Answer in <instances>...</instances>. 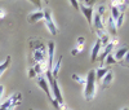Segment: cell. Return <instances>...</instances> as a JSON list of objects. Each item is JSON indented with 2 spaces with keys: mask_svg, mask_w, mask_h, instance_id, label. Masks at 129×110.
<instances>
[{
  "mask_svg": "<svg viewBox=\"0 0 129 110\" xmlns=\"http://www.w3.org/2000/svg\"><path fill=\"white\" fill-rule=\"evenodd\" d=\"M95 69H92L87 78H85V84H84V98L87 101H92L95 93H97V85H95Z\"/></svg>",
  "mask_w": 129,
  "mask_h": 110,
  "instance_id": "2",
  "label": "cell"
},
{
  "mask_svg": "<svg viewBox=\"0 0 129 110\" xmlns=\"http://www.w3.org/2000/svg\"><path fill=\"white\" fill-rule=\"evenodd\" d=\"M129 52V47H126V46H124V47H121V48H117L115 52H114V58L116 60V62H121L123 61V58L125 57V54Z\"/></svg>",
  "mask_w": 129,
  "mask_h": 110,
  "instance_id": "9",
  "label": "cell"
},
{
  "mask_svg": "<svg viewBox=\"0 0 129 110\" xmlns=\"http://www.w3.org/2000/svg\"><path fill=\"white\" fill-rule=\"evenodd\" d=\"M95 34H97V36H98V40L102 44V48H105L107 44L110 43L111 38L109 35V32H107V30H95Z\"/></svg>",
  "mask_w": 129,
  "mask_h": 110,
  "instance_id": "7",
  "label": "cell"
},
{
  "mask_svg": "<svg viewBox=\"0 0 129 110\" xmlns=\"http://www.w3.org/2000/svg\"><path fill=\"white\" fill-rule=\"evenodd\" d=\"M106 12H107V8H106V5H100L98 8H97V10H95V13H98L100 16H105L106 14Z\"/></svg>",
  "mask_w": 129,
  "mask_h": 110,
  "instance_id": "22",
  "label": "cell"
},
{
  "mask_svg": "<svg viewBox=\"0 0 129 110\" xmlns=\"http://www.w3.org/2000/svg\"><path fill=\"white\" fill-rule=\"evenodd\" d=\"M110 16L112 17V19H114V21H116L117 18H119V16H120L119 9L115 8V7H111V8H110Z\"/></svg>",
  "mask_w": 129,
  "mask_h": 110,
  "instance_id": "18",
  "label": "cell"
},
{
  "mask_svg": "<svg viewBox=\"0 0 129 110\" xmlns=\"http://www.w3.org/2000/svg\"><path fill=\"white\" fill-rule=\"evenodd\" d=\"M107 29H109V32H111V34H112L114 36H116L117 30H116L115 21L112 19V17H111V16H109V19H107Z\"/></svg>",
  "mask_w": 129,
  "mask_h": 110,
  "instance_id": "15",
  "label": "cell"
},
{
  "mask_svg": "<svg viewBox=\"0 0 129 110\" xmlns=\"http://www.w3.org/2000/svg\"><path fill=\"white\" fill-rule=\"evenodd\" d=\"M32 4H35L38 7V10H43V7H41L43 2H39V0H32Z\"/></svg>",
  "mask_w": 129,
  "mask_h": 110,
  "instance_id": "25",
  "label": "cell"
},
{
  "mask_svg": "<svg viewBox=\"0 0 129 110\" xmlns=\"http://www.w3.org/2000/svg\"><path fill=\"white\" fill-rule=\"evenodd\" d=\"M123 110H129V109H128V107H124V109H123Z\"/></svg>",
  "mask_w": 129,
  "mask_h": 110,
  "instance_id": "30",
  "label": "cell"
},
{
  "mask_svg": "<svg viewBox=\"0 0 129 110\" xmlns=\"http://www.w3.org/2000/svg\"><path fill=\"white\" fill-rule=\"evenodd\" d=\"M124 19H125V14L124 13H120V16H119V18H117L116 21H115V25H116V30H119L121 26H123V24H124Z\"/></svg>",
  "mask_w": 129,
  "mask_h": 110,
  "instance_id": "19",
  "label": "cell"
},
{
  "mask_svg": "<svg viewBox=\"0 0 129 110\" xmlns=\"http://www.w3.org/2000/svg\"><path fill=\"white\" fill-rule=\"evenodd\" d=\"M107 73H109V68H98V69H95V80H102V78Z\"/></svg>",
  "mask_w": 129,
  "mask_h": 110,
  "instance_id": "16",
  "label": "cell"
},
{
  "mask_svg": "<svg viewBox=\"0 0 129 110\" xmlns=\"http://www.w3.org/2000/svg\"><path fill=\"white\" fill-rule=\"evenodd\" d=\"M10 56H7V58H5V61L4 62H2L0 63V78H2V75L5 73V70L9 68V65H10Z\"/></svg>",
  "mask_w": 129,
  "mask_h": 110,
  "instance_id": "17",
  "label": "cell"
},
{
  "mask_svg": "<svg viewBox=\"0 0 129 110\" xmlns=\"http://www.w3.org/2000/svg\"><path fill=\"white\" fill-rule=\"evenodd\" d=\"M80 10H81V13L84 14V17L87 18L88 24L92 26V22H93V13H94L93 7H87V5H84L83 3H80Z\"/></svg>",
  "mask_w": 129,
  "mask_h": 110,
  "instance_id": "6",
  "label": "cell"
},
{
  "mask_svg": "<svg viewBox=\"0 0 129 110\" xmlns=\"http://www.w3.org/2000/svg\"><path fill=\"white\" fill-rule=\"evenodd\" d=\"M84 44H85V38H84V36L78 38V44H76V47H75V48L71 51V54H72V56H76V54H79V53L83 51Z\"/></svg>",
  "mask_w": 129,
  "mask_h": 110,
  "instance_id": "13",
  "label": "cell"
},
{
  "mask_svg": "<svg viewBox=\"0 0 129 110\" xmlns=\"http://www.w3.org/2000/svg\"><path fill=\"white\" fill-rule=\"evenodd\" d=\"M36 83H38V85L41 88V90L47 93L48 100L52 104H54V100H53V96H52V92H50V87H49V83H48V80L45 78V75H38L36 76Z\"/></svg>",
  "mask_w": 129,
  "mask_h": 110,
  "instance_id": "4",
  "label": "cell"
},
{
  "mask_svg": "<svg viewBox=\"0 0 129 110\" xmlns=\"http://www.w3.org/2000/svg\"><path fill=\"white\" fill-rule=\"evenodd\" d=\"M30 47L32 51V61L34 63L47 62V46L39 39H31Z\"/></svg>",
  "mask_w": 129,
  "mask_h": 110,
  "instance_id": "1",
  "label": "cell"
},
{
  "mask_svg": "<svg viewBox=\"0 0 129 110\" xmlns=\"http://www.w3.org/2000/svg\"><path fill=\"white\" fill-rule=\"evenodd\" d=\"M92 26L95 27V30H106L103 17L100 16L98 13L94 12V13H93V22H92Z\"/></svg>",
  "mask_w": 129,
  "mask_h": 110,
  "instance_id": "8",
  "label": "cell"
},
{
  "mask_svg": "<svg viewBox=\"0 0 129 110\" xmlns=\"http://www.w3.org/2000/svg\"><path fill=\"white\" fill-rule=\"evenodd\" d=\"M114 80V73L111 70H109V73H107L103 78H102V84H101V90H105V88H107Z\"/></svg>",
  "mask_w": 129,
  "mask_h": 110,
  "instance_id": "12",
  "label": "cell"
},
{
  "mask_svg": "<svg viewBox=\"0 0 129 110\" xmlns=\"http://www.w3.org/2000/svg\"><path fill=\"white\" fill-rule=\"evenodd\" d=\"M43 19H44V24H45V27L47 30L50 32V35L56 36L58 34V29H57V25L54 24V21H53V17H52V12L50 9L45 8L44 10H43Z\"/></svg>",
  "mask_w": 129,
  "mask_h": 110,
  "instance_id": "3",
  "label": "cell"
},
{
  "mask_svg": "<svg viewBox=\"0 0 129 110\" xmlns=\"http://www.w3.org/2000/svg\"><path fill=\"white\" fill-rule=\"evenodd\" d=\"M101 51H102V44H101V41L98 39H97L93 48H92V54H90V61L92 62H94L97 60V57H98V54L101 53Z\"/></svg>",
  "mask_w": 129,
  "mask_h": 110,
  "instance_id": "10",
  "label": "cell"
},
{
  "mask_svg": "<svg viewBox=\"0 0 129 110\" xmlns=\"http://www.w3.org/2000/svg\"><path fill=\"white\" fill-rule=\"evenodd\" d=\"M30 110H34V109H30Z\"/></svg>",
  "mask_w": 129,
  "mask_h": 110,
  "instance_id": "31",
  "label": "cell"
},
{
  "mask_svg": "<svg viewBox=\"0 0 129 110\" xmlns=\"http://www.w3.org/2000/svg\"><path fill=\"white\" fill-rule=\"evenodd\" d=\"M103 62L106 63V66H107V68H109L110 65H114V63H116V60L114 58V56H112V54L110 53L109 56H106V58L103 60Z\"/></svg>",
  "mask_w": 129,
  "mask_h": 110,
  "instance_id": "20",
  "label": "cell"
},
{
  "mask_svg": "<svg viewBox=\"0 0 129 110\" xmlns=\"http://www.w3.org/2000/svg\"><path fill=\"white\" fill-rule=\"evenodd\" d=\"M54 51H56V44H54V41H48V48H47V63H48V70H52L53 62H54Z\"/></svg>",
  "mask_w": 129,
  "mask_h": 110,
  "instance_id": "5",
  "label": "cell"
},
{
  "mask_svg": "<svg viewBox=\"0 0 129 110\" xmlns=\"http://www.w3.org/2000/svg\"><path fill=\"white\" fill-rule=\"evenodd\" d=\"M72 79L76 82V83H79V84H81V85H84L85 84V78H81L80 75H76V74H72Z\"/></svg>",
  "mask_w": 129,
  "mask_h": 110,
  "instance_id": "21",
  "label": "cell"
},
{
  "mask_svg": "<svg viewBox=\"0 0 129 110\" xmlns=\"http://www.w3.org/2000/svg\"><path fill=\"white\" fill-rule=\"evenodd\" d=\"M28 78H30V79L36 78V73H35V70L32 69V68H30V69H28Z\"/></svg>",
  "mask_w": 129,
  "mask_h": 110,
  "instance_id": "24",
  "label": "cell"
},
{
  "mask_svg": "<svg viewBox=\"0 0 129 110\" xmlns=\"http://www.w3.org/2000/svg\"><path fill=\"white\" fill-rule=\"evenodd\" d=\"M4 93H5V87L3 84H0V105L3 104V97H4Z\"/></svg>",
  "mask_w": 129,
  "mask_h": 110,
  "instance_id": "23",
  "label": "cell"
},
{
  "mask_svg": "<svg viewBox=\"0 0 129 110\" xmlns=\"http://www.w3.org/2000/svg\"><path fill=\"white\" fill-rule=\"evenodd\" d=\"M121 63H123V65H125V66H129V52H128V53L125 54V57L123 58Z\"/></svg>",
  "mask_w": 129,
  "mask_h": 110,
  "instance_id": "26",
  "label": "cell"
},
{
  "mask_svg": "<svg viewBox=\"0 0 129 110\" xmlns=\"http://www.w3.org/2000/svg\"><path fill=\"white\" fill-rule=\"evenodd\" d=\"M70 3L74 5V8L76 9V10H79V9H80V3H78L76 0H70Z\"/></svg>",
  "mask_w": 129,
  "mask_h": 110,
  "instance_id": "27",
  "label": "cell"
},
{
  "mask_svg": "<svg viewBox=\"0 0 129 110\" xmlns=\"http://www.w3.org/2000/svg\"><path fill=\"white\" fill-rule=\"evenodd\" d=\"M7 16V10L4 8H0V18H4Z\"/></svg>",
  "mask_w": 129,
  "mask_h": 110,
  "instance_id": "28",
  "label": "cell"
},
{
  "mask_svg": "<svg viewBox=\"0 0 129 110\" xmlns=\"http://www.w3.org/2000/svg\"><path fill=\"white\" fill-rule=\"evenodd\" d=\"M43 10H35V12H32L28 14L27 17V21L28 24H35V22H39L40 19H43Z\"/></svg>",
  "mask_w": 129,
  "mask_h": 110,
  "instance_id": "11",
  "label": "cell"
},
{
  "mask_svg": "<svg viewBox=\"0 0 129 110\" xmlns=\"http://www.w3.org/2000/svg\"><path fill=\"white\" fill-rule=\"evenodd\" d=\"M59 110H70L67 106H62V107H59Z\"/></svg>",
  "mask_w": 129,
  "mask_h": 110,
  "instance_id": "29",
  "label": "cell"
},
{
  "mask_svg": "<svg viewBox=\"0 0 129 110\" xmlns=\"http://www.w3.org/2000/svg\"><path fill=\"white\" fill-rule=\"evenodd\" d=\"M61 63H62V56H59L57 61L53 62V66H52V75H53V78H57V76H58Z\"/></svg>",
  "mask_w": 129,
  "mask_h": 110,
  "instance_id": "14",
  "label": "cell"
}]
</instances>
